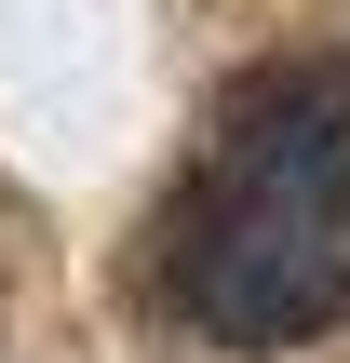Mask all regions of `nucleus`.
I'll return each mask as SVG.
<instances>
[{"label": "nucleus", "mask_w": 350, "mask_h": 363, "mask_svg": "<svg viewBox=\"0 0 350 363\" xmlns=\"http://www.w3.org/2000/svg\"><path fill=\"white\" fill-rule=\"evenodd\" d=\"M135 296L189 350H310L350 323V67L270 54L216 81L175 189L148 202Z\"/></svg>", "instance_id": "nucleus-1"}]
</instances>
